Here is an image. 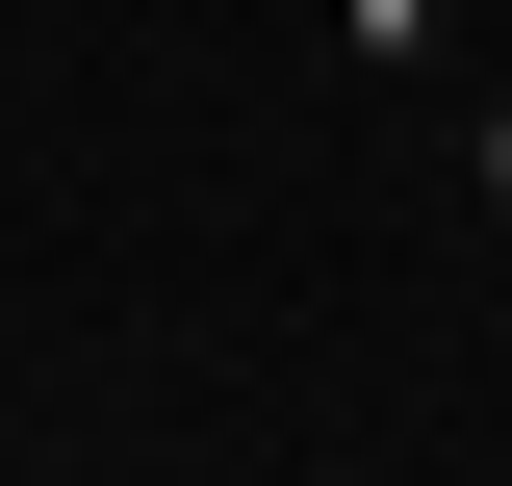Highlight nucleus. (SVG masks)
Here are the masks:
<instances>
[{
	"label": "nucleus",
	"mask_w": 512,
	"mask_h": 486,
	"mask_svg": "<svg viewBox=\"0 0 512 486\" xmlns=\"http://www.w3.org/2000/svg\"><path fill=\"white\" fill-rule=\"evenodd\" d=\"M333 52L359 77H436V0H333Z\"/></svg>",
	"instance_id": "nucleus-1"
},
{
	"label": "nucleus",
	"mask_w": 512,
	"mask_h": 486,
	"mask_svg": "<svg viewBox=\"0 0 512 486\" xmlns=\"http://www.w3.org/2000/svg\"><path fill=\"white\" fill-rule=\"evenodd\" d=\"M461 180H487V205H512V103H487V128H461Z\"/></svg>",
	"instance_id": "nucleus-2"
}]
</instances>
